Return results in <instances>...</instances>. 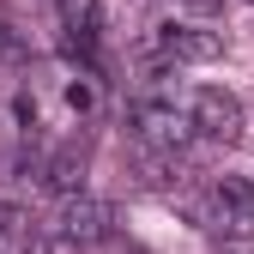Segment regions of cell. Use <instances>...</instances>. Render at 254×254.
<instances>
[{
    "instance_id": "cell-1",
    "label": "cell",
    "mask_w": 254,
    "mask_h": 254,
    "mask_svg": "<svg viewBox=\"0 0 254 254\" xmlns=\"http://www.w3.org/2000/svg\"><path fill=\"white\" fill-rule=\"evenodd\" d=\"M127 121H133V139L151 145V151H188V139L200 133L194 115H182L170 97H139L133 109H127Z\"/></svg>"
},
{
    "instance_id": "cell-2",
    "label": "cell",
    "mask_w": 254,
    "mask_h": 254,
    "mask_svg": "<svg viewBox=\"0 0 254 254\" xmlns=\"http://www.w3.org/2000/svg\"><path fill=\"white\" fill-rule=\"evenodd\" d=\"M55 230L67 236V242H79V248L115 242V206L79 188V194H67V200H61V212H55Z\"/></svg>"
},
{
    "instance_id": "cell-3",
    "label": "cell",
    "mask_w": 254,
    "mask_h": 254,
    "mask_svg": "<svg viewBox=\"0 0 254 254\" xmlns=\"http://www.w3.org/2000/svg\"><path fill=\"white\" fill-rule=\"evenodd\" d=\"M188 115H194V127H200L206 139H218V145H236V139H242V103L230 97L224 85H206V91H194Z\"/></svg>"
},
{
    "instance_id": "cell-4",
    "label": "cell",
    "mask_w": 254,
    "mask_h": 254,
    "mask_svg": "<svg viewBox=\"0 0 254 254\" xmlns=\"http://www.w3.org/2000/svg\"><path fill=\"white\" fill-rule=\"evenodd\" d=\"M151 49L170 55L176 67H182V61L200 67V61H218V55H224V37H218V30H200V24H157L151 30Z\"/></svg>"
},
{
    "instance_id": "cell-5",
    "label": "cell",
    "mask_w": 254,
    "mask_h": 254,
    "mask_svg": "<svg viewBox=\"0 0 254 254\" xmlns=\"http://www.w3.org/2000/svg\"><path fill=\"white\" fill-rule=\"evenodd\" d=\"M55 12H61V49L91 61L103 37V0H55Z\"/></svg>"
},
{
    "instance_id": "cell-6",
    "label": "cell",
    "mask_w": 254,
    "mask_h": 254,
    "mask_svg": "<svg viewBox=\"0 0 254 254\" xmlns=\"http://www.w3.org/2000/svg\"><path fill=\"white\" fill-rule=\"evenodd\" d=\"M43 188H49V194H61V200L79 194V188H85V151H79V145L55 151L49 164H43Z\"/></svg>"
},
{
    "instance_id": "cell-7",
    "label": "cell",
    "mask_w": 254,
    "mask_h": 254,
    "mask_svg": "<svg viewBox=\"0 0 254 254\" xmlns=\"http://www.w3.org/2000/svg\"><path fill=\"white\" fill-rule=\"evenodd\" d=\"M0 61H6V67H24L30 61V30L12 12H0Z\"/></svg>"
},
{
    "instance_id": "cell-8",
    "label": "cell",
    "mask_w": 254,
    "mask_h": 254,
    "mask_svg": "<svg viewBox=\"0 0 254 254\" xmlns=\"http://www.w3.org/2000/svg\"><path fill=\"white\" fill-rule=\"evenodd\" d=\"M73 248H79V242H67L61 230H37V236L24 242V254H73Z\"/></svg>"
},
{
    "instance_id": "cell-9",
    "label": "cell",
    "mask_w": 254,
    "mask_h": 254,
    "mask_svg": "<svg viewBox=\"0 0 254 254\" xmlns=\"http://www.w3.org/2000/svg\"><path fill=\"white\" fill-rule=\"evenodd\" d=\"M212 254H254V236H212Z\"/></svg>"
},
{
    "instance_id": "cell-10",
    "label": "cell",
    "mask_w": 254,
    "mask_h": 254,
    "mask_svg": "<svg viewBox=\"0 0 254 254\" xmlns=\"http://www.w3.org/2000/svg\"><path fill=\"white\" fill-rule=\"evenodd\" d=\"M67 103H73V109H97V91H91L85 79H73V85H67Z\"/></svg>"
},
{
    "instance_id": "cell-11",
    "label": "cell",
    "mask_w": 254,
    "mask_h": 254,
    "mask_svg": "<svg viewBox=\"0 0 254 254\" xmlns=\"http://www.w3.org/2000/svg\"><path fill=\"white\" fill-rule=\"evenodd\" d=\"M115 254H151V248H139V242H115Z\"/></svg>"
}]
</instances>
